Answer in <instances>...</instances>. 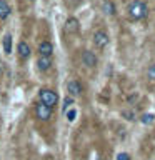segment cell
I'll list each match as a JSON object with an SVG mask.
<instances>
[{
    "label": "cell",
    "instance_id": "1",
    "mask_svg": "<svg viewBox=\"0 0 155 160\" xmlns=\"http://www.w3.org/2000/svg\"><path fill=\"white\" fill-rule=\"evenodd\" d=\"M147 13H148V7H147V3H145L143 0H133V2H130V5H128L130 18L142 20V18L147 17Z\"/></svg>",
    "mask_w": 155,
    "mask_h": 160
},
{
    "label": "cell",
    "instance_id": "2",
    "mask_svg": "<svg viewBox=\"0 0 155 160\" xmlns=\"http://www.w3.org/2000/svg\"><path fill=\"white\" fill-rule=\"evenodd\" d=\"M38 98H40V103L47 105V107H50V108H52L53 105H57V102H58L57 92H53V90H50V88H42L40 90Z\"/></svg>",
    "mask_w": 155,
    "mask_h": 160
},
{
    "label": "cell",
    "instance_id": "3",
    "mask_svg": "<svg viewBox=\"0 0 155 160\" xmlns=\"http://www.w3.org/2000/svg\"><path fill=\"white\" fill-rule=\"evenodd\" d=\"M108 42H110V38H108V33L105 30H97L93 33V45L97 48H105L108 45Z\"/></svg>",
    "mask_w": 155,
    "mask_h": 160
},
{
    "label": "cell",
    "instance_id": "4",
    "mask_svg": "<svg viewBox=\"0 0 155 160\" xmlns=\"http://www.w3.org/2000/svg\"><path fill=\"white\" fill-rule=\"evenodd\" d=\"M35 115H37L38 120L47 122V120H50V117H52V108L47 107V105H43V103H38L37 107H35Z\"/></svg>",
    "mask_w": 155,
    "mask_h": 160
},
{
    "label": "cell",
    "instance_id": "5",
    "mask_svg": "<svg viewBox=\"0 0 155 160\" xmlns=\"http://www.w3.org/2000/svg\"><path fill=\"white\" fill-rule=\"evenodd\" d=\"M82 62H83V65H87V67H95V65L98 63V58H97V55H95L93 52L83 50L82 52Z\"/></svg>",
    "mask_w": 155,
    "mask_h": 160
},
{
    "label": "cell",
    "instance_id": "6",
    "mask_svg": "<svg viewBox=\"0 0 155 160\" xmlns=\"http://www.w3.org/2000/svg\"><path fill=\"white\" fill-rule=\"evenodd\" d=\"M38 53H40V57H52V53H53V45L50 43L48 40L40 42V45H38Z\"/></svg>",
    "mask_w": 155,
    "mask_h": 160
},
{
    "label": "cell",
    "instance_id": "7",
    "mask_svg": "<svg viewBox=\"0 0 155 160\" xmlns=\"http://www.w3.org/2000/svg\"><path fill=\"white\" fill-rule=\"evenodd\" d=\"M80 28V23L75 17H68L67 22H65V32L67 33H77Z\"/></svg>",
    "mask_w": 155,
    "mask_h": 160
},
{
    "label": "cell",
    "instance_id": "8",
    "mask_svg": "<svg viewBox=\"0 0 155 160\" xmlns=\"http://www.w3.org/2000/svg\"><path fill=\"white\" fill-rule=\"evenodd\" d=\"M17 53L22 60H27L30 57V53H32V48H30V45L27 42H20L17 47Z\"/></svg>",
    "mask_w": 155,
    "mask_h": 160
},
{
    "label": "cell",
    "instance_id": "9",
    "mask_svg": "<svg viewBox=\"0 0 155 160\" xmlns=\"http://www.w3.org/2000/svg\"><path fill=\"white\" fill-rule=\"evenodd\" d=\"M67 90H68L70 97H77V95L82 93V85H80L78 80H70L67 83Z\"/></svg>",
    "mask_w": 155,
    "mask_h": 160
},
{
    "label": "cell",
    "instance_id": "10",
    "mask_svg": "<svg viewBox=\"0 0 155 160\" xmlns=\"http://www.w3.org/2000/svg\"><path fill=\"white\" fill-rule=\"evenodd\" d=\"M12 13V7L8 5L7 0H0V20H7Z\"/></svg>",
    "mask_w": 155,
    "mask_h": 160
},
{
    "label": "cell",
    "instance_id": "11",
    "mask_svg": "<svg viewBox=\"0 0 155 160\" xmlns=\"http://www.w3.org/2000/svg\"><path fill=\"white\" fill-rule=\"evenodd\" d=\"M37 67H38L40 72H47V70L52 67V58H50V57H38Z\"/></svg>",
    "mask_w": 155,
    "mask_h": 160
},
{
    "label": "cell",
    "instance_id": "12",
    "mask_svg": "<svg viewBox=\"0 0 155 160\" xmlns=\"http://www.w3.org/2000/svg\"><path fill=\"white\" fill-rule=\"evenodd\" d=\"M12 35L10 33H7V35H3V40H2V48H3V52L7 53V55H10L12 53Z\"/></svg>",
    "mask_w": 155,
    "mask_h": 160
},
{
    "label": "cell",
    "instance_id": "13",
    "mask_svg": "<svg viewBox=\"0 0 155 160\" xmlns=\"http://www.w3.org/2000/svg\"><path fill=\"white\" fill-rule=\"evenodd\" d=\"M103 12L105 13H107V15H113L115 13V3L113 2H108V0H107V2H103Z\"/></svg>",
    "mask_w": 155,
    "mask_h": 160
},
{
    "label": "cell",
    "instance_id": "14",
    "mask_svg": "<svg viewBox=\"0 0 155 160\" xmlns=\"http://www.w3.org/2000/svg\"><path fill=\"white\" fill-rule=\"evenodd\" d=\"M153 120H155V113H143L142 117H140V122H142L143 125L153 123Z\"/></svg>",
    "mask_w": 155,
    "mask_h": 160
},
{
    "label": "cell",
    "instance_id": "15",
    "mask_svg": "<svg viewBox=\"0 0 155 160\" xmlns=\"http://www.w3.org/2000/svg\"><path fill=\"white\" fill-rule=\"evenodd\" d=\"M72 105H73V97H70V95H68V97H65L63 105H62V112L65 113L68 108H72Z\"/></svg>",
    "mask_w": 155,
    "mask_h": 160
},
{
    "label": "cell",
    "instance_id": "16",
    "mask_svg": "<svg viewBox=\"0 0 155 160\" xmlns=\"http://www.w3.org/2000/svg\"><path fill=\"white\" fill-rule=\"evenodd\" d=\"M65 115H67V120H68V122H73L75 117H77V110H75V108H68L67 112H65Z\"/></svg>",
    "mask_w": 155,
    "mask_h": 160
},
{
    "label": "cell",
    "instance_id": "17",
    "mask_svg": "<svg viewBox=\"0 0 155 160\" xmlns=\"http://www.w3.org/2000/svg\"><path fill=\"white\" fill-rule=\"evenodd\" d=\"M147 77H148L150 80H155V63L148 67V70H147Z\"/></svg>",
    "mask_w": 155,
    "mask_h": 160
},
{
    "label": "cell",
    "instance_id": "18",
    "mask_svg": "<svg viewBox=\"0 0 155 160\" xmlns=\"http://www.w3.org/2000/svg\"><path fill=\"white\" fill-rule=\"evenodd\" d=\"M122 115H123V117L127 118V120H133V118H135V113L132 112V110H123Z\"/></svg>",
    "mask_w": 155,
    "mask_h": 160
},
{
    "label": "cell",
    "instance_id": "19",
    "mask_svg": "<svg viewBox=\"0 0 155 160\" xmlns=\"http://www.w3.org/2000/svg\"><path fill=\"white\" fill-rule=\"evenodd\" d=\"M117 160H132V158H130V155L127 152H120L117 155Z\"/></svg>",
    "mask_w": 155,
    "mask_h": 160
}]
</instances>
